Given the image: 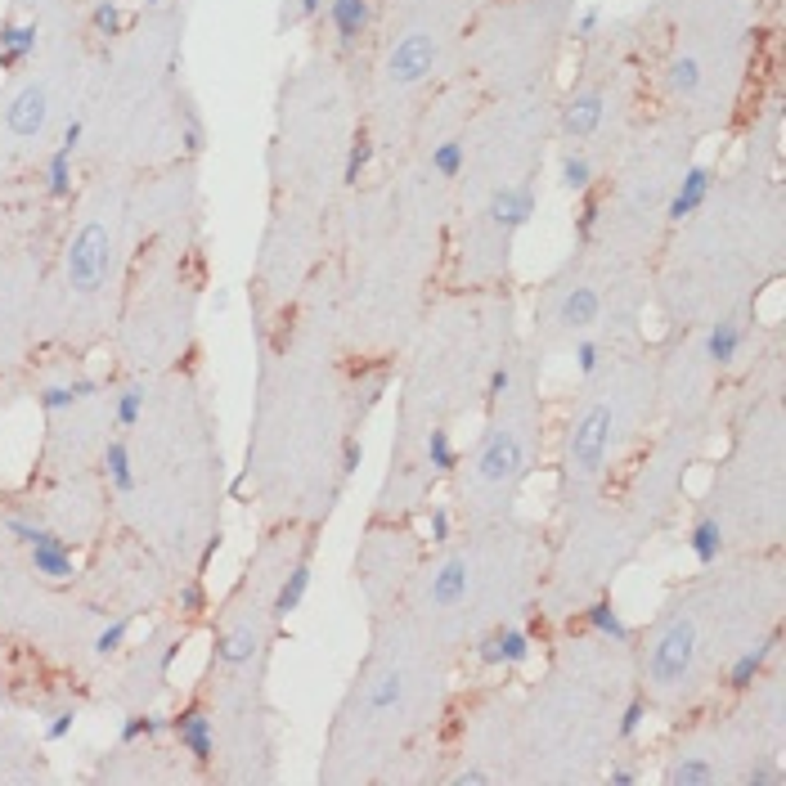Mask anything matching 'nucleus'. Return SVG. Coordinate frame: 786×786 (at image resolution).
I'll return each instance as SVG.
<instances>
[{
    "instance_id": "obj_1",
    "label": "nucleus",
    "mask_w": 786,
    "mask_h": 786,
    "mask_svg": "<svg viewBox=\"0 0 786 786\" xmlns=\"http://www.w3.org/2000/svg\"><path fill=\"white\" fill-rule=\"evenodd\" d=\"M526 476V441L522 431L504 427V422H490L481 450H476V481L490 485V490H513Z\"/></svg>"
},
{
    "instance_id": "obj_2",
    "label": "nucleus",
    "mask_w": 786,
    "mask_h": 786,
    "mask_svg": "<svg viewBox=\"0 0 786 786\" xmlns=\"http://www.w3.org/2000/svg\"><path fill=\"white\" fill-rule=\"evenodd\" d=\"M112 270V239L100 220H86L63 257V274H68V288L72 292H100Z\"/></svg>"
},
{
    "instance_id": "obj_3",
    "label": "nucleus",
    "mask_w": 786,
    "mask_h": 786,
    "mask_svg": "<svg viewBox=\"0 0 786 786\" xmlns=\"http://www.w3.org/2000/svg\"><path fill=\"white\" fill-rule=\"evenodd\" d=\"M472 656L485 670H522V665H530V656H535V643H530V633L522 625H499L472 647Z\"/></svg>"
},
{
    "instance_id": "obj_4",
    "label": "nucleus",
    "mask_w": 786,
    "mask_h": 786,
    "mask_svg": "<svg viewBox=\"0 0 786 786\" xmlns=\"http://www.w3.org/2000/svg\"><path fill=\"white\" fill-rule=\"evenodd\" d=\"M535 207H539V194H535V185H530V180H517V185H504V189L490 198L485 220H490V225H494V234H504V243H508V239H513L522 225H530Z\"/></svg>"
},
{
    "instance_id": "obj_5",
    "label": "nucleus",
    "mask_w": 786,
    "mask_h": 786,
    "mask_svg": "<svg viewBox=\"0 0 786 786\" xmlns=\"http://www.w3.org/2000/svg\"><path fill=\"white\" fill-rule=\"evenodd\" d=\"M710 189H715V166H706V162H692V166L679 175V185H674L670 203H665V220H670V225L692 220L696 211L706 207Z\"/></svg>"
},
{
    "instance_id": "obj_6",
    "label": "nucleus",
    "mask_w": 786,
    "mask_h": 786,
    "mask_svg": "<svg viewBox=\"0 0 786 786\" xmlns=\"http://www.w3.org/2000/svg\"><path fill=\"white\" fill-rule=\"evenodd\" d=\"M46 117H50V108H46V86H23V90L9 100V108H5V126H9V135H18V140L41 135Z\"/></svg>"
},
{
    "instance_id": "obj_7",
    "label": "nucleus",
    "mask_w": 786,
    "mask_h": 786,
    "mask_svg": "<svg viewBox=\"0 0 786 786\" xmlns=\"http://www.w3.org/2000/svg\"><path fill=\"white\" fill-rule=\"evenodd\" d=\"M166 728L180 737V746H185L198 764H207L211 755H216V728H211L207 710H180V715L166 719Z\"/></svg>"
},
{
    "instance_id": "obj_8",
    "label": "nucleus",
    "mask_w": 786,
    "mask_h": 786,
    "mask_svg": "<svg viewBox=\"0 0 786 786\" xmlns=\"http://www.w3.org/2000/svg\"><path fill=\"white\" fill-rule=\"evenodd\" d=\"M328 27L337 37V50L351 54L368 32V0H328Z\"/></svg>"
},
{
    "instance_id": "obj_9",
    "label": "nucleus",
    "mask_w": 786,
    "mask_h": 786,
    "mask_svg": "<svg viewBox=\"0 0 786 786\" xmlns=\"http://www.w3.org/2000/svg\"><path fill=\"white\" fill-rule=\"evenodd\" d=\"M701 346H706V365L710 368H733L741 360V351H746V328L737 319H715L706 328Z\"/></svg>"
},
{
    "instance_id": "obj_10",
    "label": "nucleus",
    "mask_w": 786,
    "mask_h": 786,
    "mask_svg": "<svg viewBox=\"0 0 786 786\" xmlns=\"http://www.w3.org/2000/svg\"><path fill=\"white\" fill-rule=\"evenodd\" d=\"M773 652H778V638H759V643L741 647L733 661H728V670H724V683H728L733 692H746V687H755Z\"/></svg>"
},
{
    "instance_id": "obj_11",
    "label": "nucleus",
    "mask_w": 786,
    "mask_h": 786,
    "mask_svg": "<svg viewBox=\"0 0 786 786\" xmlns=\"http://www.w3.org/2000/svg\"><path fill=\"white\" fill-rule=\"evenodd\" d=\"M598 314H602V297L584 283V288H567V292L558 297L553 319H558L567 333H584V328H593V324H598Z\"/></svg>"
},
{
    "instance_id": "obj_12",
    "label": "nucleus",
    "mask_w": 786,
    "mask_h": 786,
    "mask_svg": "<svg viewBox=\"0 0 786 786\" xmlns=\"http://www.w3.org/2000/svg\"><path fill=\"white\" fill-rule=\"evenodd\" d=\"M687 553L696 558V567H715L719 558H724V548H728V539H724V522L715 517V513H701L696 522H692V530H687Z\"/></svg>"
},
{
    "instance_id": "obj_13",
    "label": "nucleus",
    "mask_w": 786,
    "mask_h": 786,
    "mask_svg": "<svg viewBox=\"0 0 786 786\" xmlns=\"http://www.w3.org/2000/svg\"><path fill=\"white\" fill-rule=\"evenodd\" d=\"M32 571L46 576V579H72L77 576V562H72L68 544H63L54 530H46V535L32 544Z\"/></svg>"
},
{
    "instance_id": "obj_14",
    "label": "nucleus",
    "mask_w": 786,
    "mask_h": 786,
    "mask_svg": "<svg viewBox=\"0 0 786 786\" xmlns=\"http://www.w3.org/2000/svg\"><path fill=\"white\" fill-rule=\"evenodd\" d=\"M584 625L593 629V633H602L607 643H616V647H625L629 638H633V625L621 616V607H616L611 598H593V602L584 607Z\"/></svg>"
},
{
    "instance_id": "obj_15",
    "label": "nucleus",
    "mask_w": 786,
    "mask_h": 786,
    "mask_svg": "<svg viewBox=\"0 0 786 786\" xmlns=\"http://www.w3.org/2000/svg\"><path fill=\"white\" fill-rule=\"evenodd\" d=\"M37 23H0V68H18L37 54Z\"/></svg>"
},
{
    "instance_id": "obj_16",
    "label": "nucleus",
    "mask_w": 786,
    "mask_h": 786,
    "mask_svg": "<svg viewBox=\"0 0 786 786\" xmlns=\"http://www.w3.org/2000/svg\"><path fill=\"white\" fill-rule=\"evenodd\" d=\"M306 593H311V567L302 562V567H292L288 579L279 584V593H274V616H292V611H302Z\"/></svg>"
},
{
    "instance_id": "obj_17",
    "label": "nucleus",
    "mask_w": 786,
    "mask_h": 786,
    "mask_svg": "<svg viewBox=\"0 0 786 786\" xmlns=\"http://www.w3.org/2000/svg\"><path fill=\"white\" fill-rule=\"evenodd\" d=\"M95 391H100L95 377H77V382H68V387H46V391L37 396V405H41L46 414H58V409H72L77 400H86V396H95Z\"/></svg>"
},
{
    "instance_id": "obj_18",
    "label": "nucleus",
    "mask_w": 786,
    "mask_h": 786,
    "mask_svg": "<svg viewBox=\"0 0 786 786\" xmlns=\"http://www.w3.org/2000/svg\"><path fill=\"white\" fill-rule=\"evenodd\" d=\"M422 450H427V468H431V476H450V472L459 468V450H454V436H450L445 427H431Z\"/></svg>"
},
{
    "instance_id": "obj_19",
    "label": "nucleus",
    "mask_w": 786,
    "mask_h": 786,
    "mask_svg": "<svg viewBox=\"0 0 786 786\" xmlns=\"http://www.w3.org/2000/svg\"><path fill=\"white\" fill-rule=\"evenodd\" d=\"M252 652H257V633L252 629H229V633L216 638V661L220 665H248Z\"/></svg>"
},
{
    "instance_id": "obj_20",
    "label": "nucleus",
    "mask_w": 786,
    "mask_h": 786,
    "mask_svg": "<svg viewBox=\"0 0 786 786\" xmlns=\"http://www.w3.org/2000/svg\"><path fill=\"white\" fill-rule=\"evenodd\" d=\"M598 122H602V95H579V100H571V108H567V135L584 140V135L598 131Z\"/></svg>"
},
{
    "instance_id": "obj_21",
    "label": "nucleus",
    "mask_w": 786,
    "mask_h": 786,
    "mask_svg": "<svg viewBox=\"0 0 786 786\" xmlns=\"http://www.w3.org/2000/svg\"><path fill=\"white\" fill-rule=\"evenodd\" d=\"M104 472H108V481H112V490H122V494L135 490V468H131V454H126L122 441H108L104 445Z\"/></svg>"
},
{
    "instance_id": "obj_22",
    "label": "nucleus",
    "mask_w": 786,
    "mask_h": 786,
    "mask_svg": "<svg viewBox=\"0 0 786 786\" xmlns=\"http://www.w3.org/2000/svg\"><path fill=\"white\" fill-rule=\"evenodd\" d=\"M463 162H468V144L463 140H441L431 144V171L441 180H459L463 175Z\"/></svg>"
},
{
    "instance_id": "obj_23",
    "label": "nucleus",
    "mask_w": 786,
    "mask_h": 786,
    "mask_svg": "<svg viewBox=\"0 0 786 786\" xmlns=\"http://www.w3.org/2000/svg\"><path fill=\"white\" fill-rule=\"evenodd\" d=\"M558 180L567 194H589L593 185V162L584 154H562V166H558Z\"/></svg>"
},
{
    "instance_id": "obj_24",
    "label": "nucleus",
    "mask_w": 786,
    "mask_h": 786,
    "mask_svg": "<svg viewBox=\"0 0 786 786\" xmlns=\"http://www.w3.org/2000/svg\"><path fill=\"white\" fill-rule=\"evenodd\" d=\"M46 189H50V198H68L72 194V149H54L50 166H46Z\"/></svg>"
},
{
    "instance_id": "obj_25",
    "label": "nucleus",
    "mask_w": 786,
    "mask_h": 786,
    "mask_svg": "<svg viewBox=\"0 0 786 786\" xmlns=\"http://www.w3.org/2000/svg\"><path fill=\"white\" fill-rule=\"evenodd\" d=\"M368 166H373V140L360 135V140H351V149H346V162H342V185H360V180L368 175Z\"/></svg>"
},
{
    "instance_id": "obj_26",
    "label": "nucleus",
    "mask_w": 786,
    "mask_h": 786,
    "mask_svg": "<svg viewBox=\"0 0 786 786\" xmlns=\"http://www.w3.org/2000/svg\"><path fill=\"white\" fill-rule=\"evenodd\" d=\"M162 728H166V719H162V715H144V710H140V715H126V719H122L117 741H122V746H131V741H140V737H157Z\"/></svg>"
},
{
    "instance_id": "obj_27",
    "label": "nucleus",
    "mask_w": 786,
    "mask_h": 786,
    "mask_svg": "<svg viewBox=\"0 0 786 786\" xmlns=\"http://www.w3.org/2000/svg\"><path fill=\"white\" fill-rule=\"evenodd\" d=\"M90 27H95L100 37H122V27H126L122 5H117V0H95V9H90Z\"/></svg>"
},
{
    "instance_id": "obj_28",
    "label": "nucleus",
    "mask_w": 786,
    "mask_h": 786,
    "mask_svg": "<svg viewBox=\"0 0 786 786\" xmlns=\"http://www.w3.org/2000/svg\"><path fill=\"white\" fill-rule=\"evenodd\" d=\"M571 360H576L579 377H598V368H602V342H593V337H576Z\"/></svg>"
},
{
    "instance_id": "obj_29",
    "label": "nucleus",
    "mask_w": 786,
    "mask_h": 786,
    "mask_svg": "<svg viewBox=\"0 0 786 786\" xmlns=\"http://www.w3.org/2000/svg\"><path fill=\"white\" fill-rule=\"evenodd\" d=\"M643 724H647V701L643 696H633L625 710H621V724H616V737L621 741H633V737L643 733Z\"/></svg>"
},
{
    "instance_id": "obj_30",
    "label": "nucleus",
    "mask_w": 786,
    "mask_h": 786,
    "mask_svg": "<svg viewBox=\"0 0 786 786\" xmlns=\"http://www.w3.org/2000/svg\"><path fill=\"white\" fill-rule=\"evenodd\" d=\"M140 414H144V387H126V391L117 396V422H122V427H135Z\"/></svg>"
},
{
    "instance_id": "obj_31",
    "label": "nucleus",
    "mask_w": 786,
    "mask_h": 786,
    "mask_svg": "<svg viewBox=\"0 0 786 786\" xmlns=\"http://www.w3.org/2000/svg\"><path fill=\"white\" fill-rule=\"evenodd\" d=\"M126 633H131V625H126V621H112L108 629H100V638H95V652H100V656L122 652V647H126Z\"/></svg>"
},
{
    "instance_id": "obj_32",
    "label": "nucleus",
    "mask_w": 786,
    "mask_h": 786,
    "mask_svg": "<svg viewBox=\"0 0 786 786\" xmlns=\"http://www.w3.org/2000/svg\"><path fill=\"white\" fill-rule=\"evenodd\" d=\"M5 530H9L18 544H27V548H32V544L46 535V526H41V522H27V517H18V513H14V517H5Z\"/></svg>"
},
{
    "instance_id": "obj_33",
    "label": "nucleus",
    "mask_w": 786,
    "mask_h": 786,
    "mask_svg": "<svg viewBox=\"0 0 786 786\" xmlns=\"http://www.w3.org/2000/svg\"><path fill=\"white\" fill-rule=\"evenodd\" d=\"M427 539H431V544H450V513H445L441 504L427 508Z\"/></svg>"
},
{
    "instance_id": "obj_34",
    "label": "nucleus",
    "mask_w": 786,
    "mask_h": 786,
    "mask_svg": "<svg viewBox=\"0 0 786 786\" xmlns=\"http://www.w3.org/2000/svg\"><path fill=\"white\" fill-rule=\"evenodd\" d=\"M598 27H602V9H598V5L579 9V18H576V41H593V37H598Z\"/></svg>"
},
{
    "instance_id": "obj_35",
    "label": "nucleus",
    "mask_w": 786,
    "mask_h": 786,
    "mask_svg": "<svg viewBox=\"0 0 786 786\" xmlns=\"http://www.w3.org/2000/svg\"><path fill=\"white\" fill-rule=\"evenodd\" d=\"M450 782H454V786H490V782H499V773H490V769H476V764H468V769L450 773Z\"/></svg>"
},
{
    "instance_id": "obj_36",
    "label": "nucleus",
    "mask_w": 786,
    "mask_h": 786,
    "mask_svg": "<svg viewBox=\"0 0 786 786\" xmlns=\"http://www.w3.org/2000/svg\"><path fill=\"white\" fill-rule=\"evenodd\" d=\"M72 728H77V710H58L46 724V741H63V737H72Z\"/></svg>"
},
{
    "instance_id": "obj_37",
    "label": "nucleus",
    "mask_w": 786,
    "mask_h": 786,
    "mask_svg": "<svg viewBox=\"0 0 786 786\" xmlns=\"http://www.w3.org/2000/svg\"><path fill=\"white\" fill-rule=\"evenodd\" d=\"M746 782H750V786H782L786 773L778 769V764H755V769L746 773Z\"/></svg>"
},
{
    "instance_id": "obj_38",
    "label": "nucleus",
    "mask_w": 786,
    "mask_h": 786,
    "mask_svg": "<svg viewBox=\"0 0 786 786\" xmlns=\"http://www.w3.org/2000/svg\"><path fill=\"white\" fill-rule=\"evenodd\" d=\"M360 463H365V445H360L356 436H346V441H342V472L351 476V472H360Z\"/></svg>"
},
{
    "instance_id": "obj_39",
    "label": "nucleus",
    "mask_w": 786,
    "mask_h": 786,
    "mask_svg": "<svg viewBox=\"0 0 786 786\" xmlns=\"http://www.w3.org/2000/svg\"><path fill=\"white\" fill-rule=\"evenodd\" d=\"M203 602H207V593H203V584H185V589H180V611H189V616H198V611H203Z\"/></svg>"
},
{
    "instance_id": "obj_40",
    "label": "nucleus",
    "mask_w": 786,
    "mask_h": 786,
    "mask_svg": "<svg viewBox=\"0 0 786 786\" xmlns=\"http://www.w3.org/2000/svg\"><path fill=\"white\" fill-rule=\"evenodd\" d=\"M324 9V0H283V14L288 18H314Z\"/></svg>"
},
{
    "instance_id": "obj_41",
    "label": "nucleus",
    "mask_w": 786,
    "mask_h": 786,
    "mask_svg": "<svg viewBox=\"0 0 786 786\" xmlns=\"http://www.w3.org/2000/svg\"><path fill=\"white\" fill-rule=\"evenodd\" d=\"M593 225H598V203H593V198H589V203H584V207H579L576 234H579V239H589V234H593Z\"/></svg>"
},
{
    "instance_id": "obj_42",
    "label": "nucleus",
    "mask_w": 786,
    "mask_h": 786,
    "mask_svg": "<svg viewBox=\"0 0 786 786\" xmlns=\"http://www.w3.org/2000/svg\"><path fill=\"white\" fill-rule=\"evenodd\" d=\"M185 117H189V126H185V149L198 154V149H203V122H198L194 112H185Z\"/></svg>"
},
{
    "instance_id": "obj_43",
    "label": "nucleus",
    "mask_w": 786,
    "mask_h": 786,
    "mask_svg": "<svg viewBox=\"0 0 786 786\" xmlns=\"http://www.w3.org/2000/svg\"><path fill=\"white\" fill-rule=\"evenodd\" d=\"M607 782H611V786H633V782H638V769H625V764H611Z\"/></svg>"
},
{
    "instance_id": "obj_44",
    "label": "nucleus",
    "mask_w": 786,
    "mask_h": 786,
    "mask_svg": "<svg viewBox=\"0 0 786 786\" xmlns=\"http://www.w3.org/2000/svg\"><path fill=\"white\" fill-rule=\"evenodd\" d=\"M58 144L77 154V144H81V122H68V131H63V140H58Z\"/></svg>"
},
{
    "instance_id": "obj_45",
    "label": "nucleus",
    "mask_w": 786,
    "mask_h": 786,
    "mask_svg": "<svg viewBox=\"0 0 786 786\" xmlns=\"http://www.w3.org/2000/svg\"><path fill=\"white\" fill-rule=\"evenodd\" d=\"M144 5H149V9H157V5H166V0H144Z\"/></svg>"
},
{
    "instance_id": "obj_46",
    "label": "nucleus",
    "mask_w": 786,
    "mask_h": 786,
    "mask_svg": "<svg viewBox=\"0 0 786 786\" xmlns=\"http://www.w3.org/2000/svg\"><path fill=\"white\" fill-rule=\"evenodd\" d=\"M769 5H773V0H769Z\"/></svg>"
}]
</instances>
